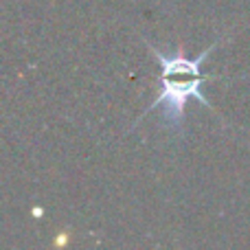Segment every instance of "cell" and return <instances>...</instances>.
Returning <instances> with one entry per match:
<instances>
[{"label": "cell", "mask_w": 250, "mask_h": 250, "mask_svg": "<svg viewBox=\"0 0 250 250\" xmlns=\"http://www.w3.org/2000/svg\"><path fill=\"white\" fill-rule=\"evenodd\" d=\"M222 40L224 38H220L208 48H204L198 57H187V53L182 46H178L173 53H165V51H160L158 46H154L151 42H145L147 46H149V51L154 53L156 62L160 64L163 70H160V77H158L160 90L156 92V99L151 101L149 108L141 114V119H145L147 114L154 112L158 105H163L165 108L163 110L165 123L169 125L171 132L180 134L182 125H185V119H187V101L189 99H198L202 105H207V108L213 110L211 101L200 92V88H202V83L208 82V79H220V77H217V75H211V77L202 75L200 66H202V62L207 60L217 46H220Z\"/></svg>", "instance_id": "obj_1"}]
</instances>
